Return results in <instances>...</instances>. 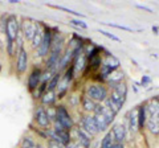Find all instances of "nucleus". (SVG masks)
<instances>
[{
    "label": "nucleus",
    "instance_id": "obj_39",
    "mask_svg": "<svg viewBox=\"0 0 159 148\" xmlns=\"http://www.w3.org/2000/svg\"><path fill=\"white\" fill-rule=\"evenodd\" d=\"M0 73H2V63H0Z\"/></svg>",
    "mask_w": 159,
    "mask_h": 148
},
{
    "label": "nucleus",
    "instance_id": "obj_2",
    "mask_svg": "<svg viewBox=\"0 0 159 148\" xmlns=\"http://www.w3.org/2000/svg\"><path fill=\"white\" fill-rule=\"evenodd\" d=\"M121 66V62H119L118 58L111 53H105L102 56V63L101 67H99V74L102 76V78L106 82V78L110 76L113 72H116Z\"/></svg>",
    "mask_w": 159,
    "mask_h": 148
},
{
    "label": "nucleus",
    "instance_id": "obj_14",
    "mask_svg": "<svg viewBox=\"0 0 159 148\" xmlns=\"http://www.w3.org/2000/svg\"><path fill=\"white\" fill-rule=\"evenodd\" d=\"M111 132L114 135V139H116L117 143H123L126 139V135H127V131H126V127L123 123H116L111 128Z\"/></svg>",
    "mask_w": 159,
    "mask_h": 148
},
{
    "label": "nucleus",
    "instance_id": "obj_28",
    "mask_svg": "<svg viewBox=\"0 0 159 148\" xmlns=\"http://www.w3.org/2000/svg\"><path fill=\"white\" fill-rule=\"evenodd\" d=\"M45 108H47V114H48L49 120H51L52 124H53V122L56 120V107H54V106H49V107H45Z\"/></svg>",
    "mask_w": 159,
    "mask_h": 148
},
{
    "label": "nucleus",
    "instance_id": "obj_13",
    "mask_svg": "<svg viewBox=\"0 0 159 148\" xmlns=\"http://www.w3.org/2000/svg\"><path fill=\"white\" fill-rule=\"evenodd\" d=\"M126 122H127V127L133 134L139 131V123H138V107L133 108L127 112L126 115Z\"/></svg>",
    "mask_w": 159,
    "mask_h": 148
},
{
    "label": "nucleus",
    "instance_id": "obj_29",
    "mask_svg": "<svg viewBox=\"0 0 159 148\" xmlns=\"http://www.w3.org/2000/svg\"><path fill=\"white\" fill-rule=\"evenodd\" d=\"M70 24L73 27H78V28H81V29H88V24L85 21H82V20H80V19H73V20H70Z\"/></svg>",
    "mask_w": 159,
    "mask_h": 148
},
{
    "label": "nucleus",
    "instance_id": "obj_19",
    "mask_svg": "<svg viewBox=\"0 0 159 148\" xmlns=\"http://www.w3.org/2000/svg\"><path fill=\"white\" fill-rule=\"evenodd\" d=\"M146 128L152 135H159V116H148L146 122Z\"/></svg>",
    "mask_w": 159,
    "mask_h": 148
},
{
    "label": "nucleus",
    "instance_id": "obj_18",
    "mask_svg": "<svg viewBox=\"0 0 159 148\" xmlns=\"http://www.w3.org/2000/svg\"><path fill=\"white\" fill-rule=\"evenodd\" d=\"M93 116H94V120H96V124H97V128L99 132H105L107 128L110 127V123H109V120L103 115L98 114V112H94Z\"/></svg>",
    "mask_w": 159,
    "mask_h": 148
},
{
    "label": "nucleus",
    "instance_id": "obj_31",
    "mask_svg": "<svg viewBox=\"0 0 159 148\" xmlns=\"http://www.w3.org/2000/svg\"><path fill=\"white\" fill-rule=\"evenodd\" d=\"M57 9H61V11H65L68 13H70V15H74V16H77V17H84V15L81 13H78V12H74L73 9H69V8H65V7H62V6H56Z\"/></svg>",
    "mask_w": 159,
    "mask_h": 148
},
{
    "label": "nucleus",
    "instance_id": "obj_9",
    "mask_svg": "<svg viewBox=\"0 0 159 148\" xmlns=\"http://www.w3.org/2000/svg\"><path fill=\"white\" fill-rule=\"evenodd\" d=\"M70 135H72V139L73 140H77L80 144H81L84 148H89L92 144V140H93V136L89 135L86 131H84L80 126H74L70 131Z\"/></svg>",
    "mask_w": 159,
    "mask_h": 148
},
{
    "label": "nucleus",
    "instance_id": "obj_1",
    "mask_svg": "<svg viewBox=\"0 0 159 148\" xmlns=\"http://www.w3.org/2000/svg\"><path fill=\"white\" fill-rule=\"evenodd\" d=\"M85 95H88L96 103H103L109 97V89L105 86V83L90 82L85 87Z\"/></svg>",
    "mask_w": 159,
    "mask_h": 148
},
{
    "label": "nucleus",
    "instance_id": "obj_10",
    "mask_svg": "<svg viewBox=\"0 0 159 148\" xmlns=\"http://www.w3.org/2000/svg\"><path fill=\"white\" fill-rule=\"evenodd\" d=\"M41 77H43V70L40 67L34 66L27 78V86L29 91L37 90L39 86L41 85Z\"/></svg>",
    "mask_w": 159,
    "mask_h": 148
},
{
    "label": "nucleus",
    "instance_id": "obj_33",
    "mask_svg": "<svg viewBox=\"0 0 159 148\" xmlns=\"http://www.w3.org/2000/svg\"><path fill=\"white\" fill-rule=\"evenodd\" d=\"M66 148H84L81 144H80V143L77 141V140H70V143H69V144L66 146Z\"/></svg>",
    "mask_w": 159,
    "mask_h": 148
},
{
    "label": "nucleus",
    "instance_id": "obj_25",
    "mask_svg": "<svg viewBox=\"0 0 159 148\" xmlns=\"http://www.w3.org/2000/svg\"><path fill=\"white\" fill-rule=\"evenodd\" d=\"M39 143L34 140L33 136H24L20 143V147L21 148H37Z\"/></svg>",
    "mask_w": 159,
    "mask_h": 148
},
{
    "label": "nucleus",
    "instance_id": "obj_5",
    "mask_svg": "<svg viewBox=\"0 0 159 148\" xmlns=\"http://www.w3.org/2000/svg\"><path fill=\"white\" fill-rule=\"evenodd\" d=\"M37 25H39V21H34L32 19H24V20L20 23V32L23 33L24 40L32 42L33 36H34V33H36Z\"/></svg>",
    "mask_w": 159,
    "mask_h": 148
},
{
    "label": "nucleus",
    "instance_id": "obj_22",
    "mask_svg": "<svg viewBox=\"0 0 159 148\" xmlns=\"http://www.w3.org/2000/svg\"><path fill=\"white\" fill-rule=\"evenodd\" d=\"M147 122V111H146V105L142 103L138 107V123H139V130H143L146 127Z\"/></svg>",
    "mask_w": 159,
    "mask_h": 148
},
{
    "label": "nucleus",
    "instance_id": "obj_3",
    "mask_svg": "<svg viewBox=\"0 0 159 148\" xmlns=\"http://www.w3.org/2000/svg\"><path fill=\"white\" fill-rule=\"evenodd\" d=\"M109 98L118 105L119 107L122 108V106L125 105L126 102V98H127V85L126 82H121V83H117L110 87V93H109Z\"/></svg>",
    "mask_w": 159,
    "mask_h": 148
},
{
    "label": "nucleus",
    "instance_id": "obj_32",
    "mask_svg": "<svg viewBox=\"0 0 159 148\" xmlns=\"http://www.w3.org/2000/svg\"><path fill=\"white\" fill-rule=\"evenodd\" d=\"M106 25L109 27H113V28H117V29H122V31H127V32H133L131 28L129 27H125V25H118V24H114V23H105Z\"/></svg>",
    "mask_w": 159,
    "mask_h": 148
},
{
    "label": "nucleus",
    "instance_id": "obj_27",
    "mask_svg": "<svg viewBox=\"0 0 159 148\" xmlns=\"http://www.w3.org/2000/svg\"><path fill=\"white\" fill-rule=\"evenodd\" d=\"M69 101V105H70L72 107H77L80 103H81V95H77V94H72L70 97L68 98Z\"/></svg>",
    "mask_w": 159,
    "mask_h": 148
},
{
    "label": "nucleus",
    "instance_id": "obj_17",
    "mask_svg": "<svg viewBox=\"0 0 159 148\" xmlns=\"http://www.w3.org/2000/svg\"><path fill=\"white\" fill-rule=\"evenodd\" d=\"M123 80H125V73L118 69V70L113 72L110 76L106 78V83L109 85V87H111V86H114V85H117V83L123 82Z\"/></svg>",
    "mask_w": 159,
    "mask_h": 148
},
{
    "label": "nucleus",
    "instance_id": "obj_38",
    "mask_svg": "<svg viewBox=\"0 0 159 148\" xmlns=\"http://www.w3.org/2000/svg\"><path fill=\"white\" fill-rule=\"evenodd\" d=\"M37 148H47L45 146H44V144H41V143H39V146H37Z\"/></svg>",
    "mask_w": 159,
    "mask_h": 148
},
{
    "label": "nucleus",
    "instance_id": "obj_8",
    "mask_svg": "<svg viewBox=\"0 0 159 148\" xmlns=\"http://www.w3.org/2000/svg\"><path fill=\"white\" fill-rule=\"evenodd\" d=\"M80 127L84 131H86L89 135H92L93 137L99 134L93 114H82L81 118H80Z\"/></svg>",
    "mask_w": 159,
    "mask_h": 148
},
{
    "label": "nucleus",
    "instance_id": "obj_7",
    "mask_svg": "<svg viewBox=\"0 0 159 148\" xmlns=\"http://www.w3.org/2000/svg\"><path fill=\"white\" fill-rule=\"evenodd\" d=\"M33 119H34V123H36V124L44 131L48 130V128H51V126H52V122L49 120L48 114H47V108L44 107L43 105H40V106L36 107Z\"/></svg>",
    "mask_w": 159,
    "mask_h": 148
},
{
    "label": "nucleus",
    "instance_id": "obj_4",
    "mask_svg": "<svg viewBox=\"0 0 159 148\" xmlns=\"http://www.w3.org/2000/svg\"><path fill=\"white\" fill-rule=\"evenodd\" d=\"M54 122H58L68 131H72V128L74 127V120L70 115V112L68 111L66 106H64V105L56 106V120Z\"/></svg>",
    "mask_w": 159,
    "mask_h": 148
},
{
    "label": "nucleus",
    "instance_id": "obj_23",
    "mask_svg": "<svg viewBox=\"0 0 159 148\" xmlns=\"http://www.w3.org/2000/svg\"><path fill=\"white\" fill-rule=\"evenodd\" d=\"M116 139H114V135L111 131H109L107 134L105 135V137L101 141V148H113L114 144H116Z\"/></svg>",
    "mask_w": 159,
    "mask_h": 148
},
{
    "label": "nucleus",
    "instance_id": "obj_24",
    "mask_svg": "<svg viewBox=\"0 0 159 148\" xmlns=\"http://www.w3.org/2000/svg\"><path fill=\"white\" fill-rule=\"evenodd\" d=\"M60 80H61V73L57 72V73L52 77V80L48 82V85H47V91H56L58 83H60Z\"/></svg>",
    "mask_w": 159,
    "mask_h": 148
},
{
    "label": "nucleus",
    "instance_id": "obj_21",
    "mask_svg": "<svg viewBox=\"0 0 159 148\" xmlns=\"http://www.w3.org/2000/svg\"><path fill=\"white\" fill-rule=\"evenodd\" d=\"M43 38H44V25H41V24L39 23L37 29H36V33H34L33 40H32V42H31V44H32V48H33V49H37L40 45H41Z\"/></svg>",
    "mask_w": 159,
    "mask_h": 148
},
{
    "label": "nucleus",
    "instance_id": "obj_35",
    "mask_svg": "<svg viewBox=\"0 0 159 148\" xmlns=\"http://www.w3.org/2000/svg\"><path fill=\"white\" fill-rule=\"evenodd\" d=\"M151 82V78H148V77H143L142 78V85L145 86V85H147V83H150Z\"/></svg>",
    "mask_w": 159,
    "mask_h": 148
},
{
    "label": "nucleus",
    "instance_id": "obj_20",
    "mask_svg": "<svg viewBox=\"0 0 159 148\" xmlns=\"http://www.w3.org/2000/svg\"><path fill=\"white\" fill-rule=\"evenodd\" d=\"M57 101V94L56 91H45L44 95L41 97V105L44 107H49V106H54V103Z\"/></svg>",
    "mask_w": 159,
    "mask_h": 148
},
{
    "label": "nucleus",
    "instance_id": "obj_36",
    "mask_svg": "<svg viewBox=\"0 0 159 148\" xmlns=\"http://www.w3.org/2000/svg\"><path fill=\"white\" fill-rule=\"evenodd\" d=\"M113 148H125V146H123V143H116Z\"/></svg>",
    "mask_w": 159,
    "mask_h": 148
},
{
    "label": "nucleus",
    "instance_id": "obj_34",
    "mask_svg": "<svg viewBox=\"0 0 159 148\" xmlns=\"http://www.w3.org/2000/svg\"><path fill=\"white\" fill-rule=\"evenodd\" d=\"M135 7L138 8V9H142V11H146V12H148V13H152L154 11L150 8V7H146V6H142V4H135Z\"/></svg>",
    "mask_w": 159,
    "mask_h": 148
},
{
    "label": "nucleus",
    "instance_id": "obj_16",
    "mask_svg": "<svg viewBox=\"0 0 159 148\" xmlns=\"http://www.w3.org/2000/svg\"><path fill=\"white\" fill-rule=\"evenodd\" d=\"M97 105L98 103H96L93 99H90L88 95H85V94L81 95V106H82V110L85 111V114H93Z\"/></svg>",
    "mask_w": 159,
    "mask_h": 148
},
{
    "label": "nucleus",
    "instance_id": "obj_26",
    "mask_svg": "<svg viewBox=\"0 0 159 148\" xmlns=\"http://www.w3.org/2000/svg\"><path fill=\"white\" fill-rule=\"evenodd\" d=\"M103 105H105L106 107H109V108H110V110H111V111H113V112H114V114H116V115L118 114L119 111H121V107H119L118 105H116V103H114V102H113V101H111V99H110V98H109V97H107V99H106L105 102H103Z\"/></svg>",
    "mask_w": 159,
    "mask_h": 148
},
{
    "label": "nucleus",
    "instance_id": "obj_30",
    "mask_svg": "<svg viewBox=\"0 0 159 148\" xmlns=\"http://www.w3.org/2000/svg\"><path fill=\"white\" fill-rule=\"evenodd\" d=\"M98 32L101 33V34H103V36H105V37H107V38H110V40H113V41H117V42L121 41V38L117 37L116 34H113V33H109V32H106V31H102V29H99Z\"/></svg>",
    "mask_w": 159,
    "mask_h": 148
},
{
    "label": "nucleus",
    "instance_id": "obj_37",
    "mask_svg": "<svg viewBox=\"0 0 159 148\" xmlns=\"http://www.w3.org/2000/svg\"><path fill=\"white\" fill-rule=\"evenodd\" d=\"M152 32L155 33V34H159V29L157 27H152Z\"/></svg>",
    "mask_w": 159,
    "mask_h": 148
},
{
    "label": "nucleus",
    "instance_id": "obj_11",
    "mask_svg": "<svg viewBox=\"0 0 159 148\" xmlns=\"http://www.w3.org/2000/svg\"><path fill=\"white\" fill-rule=\"evenodd\" d=\"M29 65V56H28V52L25 50L24 48H21L16 56V62H15V69H16V73L17 74H24L27 72Z\"/></svg>",
    "mask_w": 159,
    "mask_h": 148
},
{
    "label": "nucleus",
    "instance_id": "obj_6",
    "mask_svg": "<svg viewBox=\"0 0 159 148\" xmlns=\"http://www.w3.org/2000/svg\"><path fill=\"white\" fill-rule=\"evenodd\" d=\"M52 42H53V32L49 27H44V38L43 42L36 50L40 57H48L49 52L52 49Z\"/></svg>",
    "mask_w": 159,
    "mask_h": 148
},
{
    "label": "nucleus",
    "instance_id": "obj_12",
    "mask_svg": "<svg viewBox=\"0 0 159 148\" xmlns=\"http://www.w3.org/2000/svg\"><path fill=\"white\" fill-rule=\"evenodd\" d=\"M73 69H74V76H80V74H84V72H85V69L88 66V57H86V53L82 52L80 53L78 56L74 58L73 61Z\"/></svg>",
    "mask_w": 159,
    "mask_h": 148
},
{
    "label": "nucleus",
    "instance_id": "obj_15",
    "mask_svg": "<svg viewBox=\"0 0 159 148\" xmlns=\"http://www.w3.org/2000/svg\"><path fill=\"white\" fill-rule=\"evenodd\" d=\"M146 111H147V118L148 116H159V98L154 97L148 99L146 103Z\"/></svg>",
    "mask_w": 159,
    "mask_h": 148
}]
</instances>
